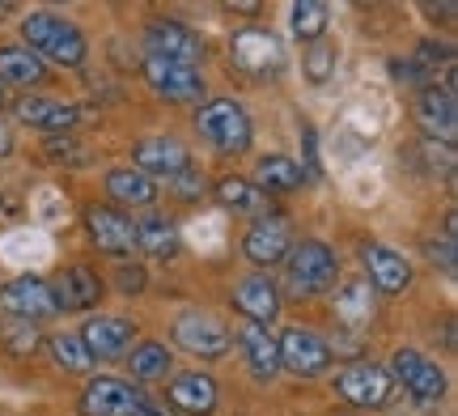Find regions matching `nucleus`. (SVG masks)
Returning a JSON list of instances; mask_svg holds the SVG:
<instances>
[{
  "label": "nucleus",
  "instance_id": "1",
  "mask_svg": "<svg viewBox=\"0 0 458 416\" xmlns=\"http://www.w3.org/2000/svg\"><path fill=\"white\" fill-rule=\"evenodd\" d=\"M196 132L204 136L216 153H225V157L246 153V149H250V140H255V128H250L246 106H238L233 98L204 102V106L196 111Z\"/></svg>",
  "mask_w": 458,
  "mask_h": 416
},
{
  "label": "nucleus",
  "instance_id": "2",
  "mask_svg": "<svg viewBox=\"0 0 458 416\" xmlns=\"http://www.w3.org/2000/svg\"><path fill=\"white\" fill-rule=\"evenodd\" d=\"M21 34H26V47L43 60H55L64 68H77L85 60V34L68 21V17H55V13H30L21 21Z\"/></svg>",
  "mask_w": 458,
  "mask_h": 416
},
{
  "label": "nucleus",
  "instance_id": "3",
  "mask_svg": "<svg viewBox=\"0 0 458 416\" xmlns=\"http://www.w3.org/2000/svg\"><path fill=\"white\" fill-rule=\"evenodd\" d=\"M335 276H340V259L318 238H306V242L289 247V255H284V281H289V289H293L297 298L327 293L331 284H335Z\"/></svg>",
  "mask_w": 458,
  "mask_h": 416
},
{
  "label": "nucleus",
  "instance_id": "4",
  "mask_svg": "<svg viewBox=\"0 0 458 416\" xmlns=\"http://www.w3.org/2000/svg\"><path fill=\"white\" fill-rule=\"evenodd\" d=\"M81 412L85 416H165L145 391H136L128 378H114V374H98V378L85 383Z\"/></svg>",
  "mask_w": 458,
  "mask_h": 416
},
{
  "label": "nucleus",
  "instance_id": "5",
  "mask_svg": "<svg viewBox=\"0 0 458 416\" xmlns=\"http://www.w3.org/2000/svg\"><path fill=\"white\" fill-rule=\"evenodd\" d=\"M145 55L196 68L204 60V38L187 21H179V17H153L145 26Z\"/></svg>",
  "mask_w": 458,
  "mask_h": 416
},
{
  "label": "nucleus",
  "instance_id": "6",
  "mask_svg": "<svg viewBox=\"0 0 458 416\" xmlns=\"http://www.w3.org/2000/svg\"><path fill=\"white\" fill-rule=\"evenodd\" d=\"M335 391H340V400L352 403V408H386L394 395V383L377 361H348V366L335 374Z\"/></svg>",
  "mask_w": 458,
  "mask_h": 416
},
{
  "label": "nucleus",
  "instance_id": "7",
  "mask_svg": "<svg viewBox=\"0 0 458 416\" xmlns=\"http://www.w3.org/2000/svg\"><path fill=\"white\" fill-rule=\"evenodd\" d=\"M174 340H179V349L204 357V361H216L229 352V327L213 310H182L174 318Z\"/></svg>",
  "mask_w": 458,
  "mask_h": 416
},
{
  "label": "nucleus",
  "instance_id": "8",
  "mask_svg": "<svg viewBox=\"0 0 458 416\" xmlns=\"http://www.w3.org/2000/svg\"><path fill=\"white\" fill-rule=\"evenodd\" d=\"M229 64L246 77H267L284 68V47L272 30H238L229 38Z\"/></svg>",
  "mask_w": 458,
  "mask_h": 416
},
{
  "label": "nucleus",
  "instance_id": "9",
  "mask_svg": "<svg viewBox=\"0 0 458 416\" xmlns=\"http://www.w3.org/2000/svg\"><path fill=\"white\" fill-rule=\"evenodd\" d=\"M289 247H293V230H289V221L280 213H259L242 238V255L259 267L280 264L289 255Z\"/></svg>",
  "mask_w": 458,
  "mask_h": 416
},
{
  "label": "nucleus",
  "instance_id": "10",
  "mask_svg": "<svg viewBox=\"0 0 458 416\" xmlns=\"http://www.w3.org/2000/svg\"><path fill=\"white\" fill-rule=\"evenodd\" d=\"M276 352H280V369H293L301 378H314L331 366V344L323 335L306 332V327H289V332L276 340Z\"/></svg>",
  "mask_w": 458,
  "mask_h": 416
},
{
  "label": "nucleus",
  "instance_id": "11",
  "mask_svg": "<svg viewBox=\"0 0 458 416\" xmlns=\"http://www.w3.org/2000/svg\"><path fill=\"white\" fill-rule=\"evenodd\" d=\"M391 369H394V378L403 383V391H411L416 400L437 403L445 395V374H442V366H437V361H428L425 352L399 349L391 357Z\"/></svg>",
  "mask_w": 458,
  "mask_h": 416
},
{
  "label": "nucleus",
  "instance_id": "12",
  "mask_svg": "<svg viewBox=\"0 0 458 416\" xmlns=\"http://www.w3.org/2000/svg\"><path fill=\"white\" fill-rule=\"evenodd\" d=\"M85 225H89V238L102 255H114V259H128L136 250V230H131V216L111 208V204H94L85 213Z\"/></svg>",
  "mask_w": 458,
  "mask_h": 416
},
{
  "label": "nucleus",
  "instance_id": "13",
  "mask_svg": "<svg viewBox=\"0 0 458 416\" xmlns=\"http://www.w3.org/2000/svg\"><path fill=\"white\" fill-rule=\"evenodd\" d=\"M145 81L153 85V94H162L170 102H196L204 94V77L196 68L174 64V60H157V55H145Z\"/></svg>",
  "mask_w": 458,
  "mask_h": 416
},
{
  "label": "nucleus",
  "instance_id": "14",
  "mask_svg": "<svg viewBox=\"0 0 458 416\" xmlns=\"http://www.w3.org/2000/svg\"><path fill=\"white\" fill-rule=\"evenodd\" d=\"M0 310L13 318H51L55 315V298H51V284L38 276H17L0 289Z\"/></svg>",
  "mask_w": 458,
  "mask_h": 416
},
{
  "label": "nucleus",
  "instance_id": "15",
  "mask_svg": "<svg viewBox=\"0 0 458 416\" xmlns=\"http://www.w3.org/2000/svg\"><path fill=\"white\" fill-rule=\"evenodd\" d=\"M131 335H136V323H128V318L94 315L89 323H85L81 344H85V352H89V357L106 361V357H123V352L131 349Z\"/></svg>",
  "mask_w": 458,
  "mask_h": 416
},
{
  "label": "nucleus",
  "instance_id": "16",
  "mask_svg": "<svg viewBox=\"0 0 458 416\" xmlns=\"http://www.w3.org/2000/svg\"><path fill=\"white\" fill-rule=\"evenodd\" d=\"M131 157H136L140 174H165V179H174L179 170L191 166V153H187V145H182V140H174V136H145V140H136Z\"/></svg>",
  "mask_w": 458,
  "mask_h": 416
},
{
  "label": "nucleus",
  "instance_id": "17",
  "mask_svg": "<svg viewBox=\"0 0 458 416\" xmlns=\"http://www.w3.org/2000/svg\"><path fill=\"white\" fill-rule=\"evenodd\" d=\"M416 119H420V128L428 132V140L437 145H454L458 136V111H454V94L450 89H420V98H416Z\"/></svg>",
  "mask_w": 458,
  "mask_h": 416
},
{
  "label": "nucleus",
  "instance_id": "18",
  "mask_svg": "<svg viewBox=\"0 0 458 416\" xmlns=\"http://www.w3.org/2000/svg\"><path fill=\"white\" fill-rule=\"evenodd\" d=\"M360 264H365L369 284H374L377 293H403L411 284V264L399 250L382 247V242H369V247L360 250Z\"/></svg>",
  "mask_w": 458,
  "mask_h": 416
},
{
  "label": "nucleus",
  "instance_id": "19",
  "mask_svg": "<svg viewBox=\"0 0 458 416\" xmlns=\"http://www.w3.org/2000/svg\"><path fill=\"white\" fill-rule=\"evenodd\" d=\"M51 298H55V310H89V306L102 298L98 272L85 264L64 267V272L55 276V284H51Z\"/></svg>",
  "mask_w": 458,
  "mask_h": 416
},
{
  "label": "nucleus",
  "instance_id": "20",
  "mask_svg": "<svg viewBox=\"0 0 458 416\" xmlns=\"http://www.w3.org/2000/svg\"><path fill=\"white\" fill-rule=\"evenodd\" d=\"M233 340H238V349H242L246 357V366H250V374L255 378H276V369H280V352H276V340L267 335V327H259V323H238L233 327Z\"/></svg>",
  "mask_w": 458,
  "mask_h": 416
},
{
  "label": "nucleus",
  "instance_id": "21",
  "mask_svg": "<svg viewBox=\"0 0 458 416\" xmlns=\"http://www.w3.org/2000/svg\"><path fill=\"white\" fill-rule=\"evenodd\" d=\"M233 306H238L250 323L263 327V323H272V318L280 315V293L263 272H250V276H242V281L233 284Z\"/></svg>",
  "mask_w": 458,
  "mask_h": 416
},
{
  "label": "nucleus",
  "instance_id": "22",
  "mask_svg": "<svg viewBox=\"0 0 458 416\" xmlns=\"http://www.w3.org/2000/svg\"><path fill=\"white\" fill-rule=\"evenodd\" d=\"M13 115L21 119V123H30V128H38V132H64V128H72V123L81 119V111H77L72 102H60V98H38V94H26V98H17Z\"/></svg>",
  "mask_w": 458,
  "mask_h": 416
},
{
  "label": "nucleus",
  "instance_id": "23",
  "mask_svg": "<svg viewBox=\"0 0 458 416\" xmlns=\"http://www.w3.org/2000/svg\"><path fill=\"white\" fill-rule=\"evenodd\" d=\"M131 230H136V250H145L153 259H174L179 255V225H174V216L145 213L131 221Z\"/></svg>",
  "mask_w": 458,
  "mask_h": 416
},
{
  "label": "nucleus",
  "instance_id": "24",
  "mask_svg": "<svg viewBox=\"0 0 458 416\" xmlns=\"http://www.w3.org/2000/svg\"><path fill=\"white\" fill-rule=\"evenodd\" d=\"M165 395H170L174 408H182V412H191V416H208L216 408V383L208 378V374H199V369L179 374Z\"/></svg>",
  "mask_w": 458,
  "mask_h": 416
},
{
  "label": "nucleus",
  "instance_id": "25",
  "mask_svg": "<svg viewBox=\"0 0 458 416\" xmlns=\"http://www.w3.org/2000/svg\"><path fill=\"white\" fill-rule=\"evenodd\" d=\"M255 183H259V191H297V187L306 183V170H301L297 157L267 153V157H259V166H255Z\"/></svg>",
  "mask_w": 458,
  "mask_h": 416
},
{
  "label": "nucleus",
  "instance_id": "26",
  "mask_svg": "<svg viewBox=\"0 0 458 416\" xmlns=\"http://www.w3.org/2000/svg\"><path fill=\"white\" fill-rule=\"evenodd\" d=\"M374 289L369 281H348L335 293V318H340L344 327H369L374 323Z\"/></svg>",
  "mask_w": 458,
  "mask_h": 416
},
{
  "label": "nucleus",
  "instance_id": "27",
  "mask_svg": "<svg viewBox=\"0 0 458 416\" xmlns=\"http://www.w3.org/2000/svg\"><path fill=\"white\" fill-rule=\"evenodd\" d=\"M47 77V64L30 47H0V85H38Z\"/></svg>",
  "mask_w": 458,
  "mask_h": 416
},
{
  "label": "nucleus",
  "instance_id": "28",
  "mask_svg": "<svg viewBox=\"0 0 458 416\" xmlns=\"http://www.w3.org/2000/svg\"><path fill=\"white\" fill-rule=\"evenodd\" d=\"M106 191H111V200L136 204V208H145V204L157 200V187H153V179H148V174H140V170H131V166L111 170V174H106Z\"/></svg>",
  "mask_w": 458,
  "mask_h": 416
},
{
  "label": "nucleus",
  "instance_id": "29",
  "mask_svg": "<svg viewBox=\"0 0 458 416\" xmlns=\"http://www.w3.org/2000/svg\"><path fill=\"white\" fill-rule=\"evenodd\" d=\"M216 200L225 208H238V213H263V191L255 183H246L238 174H229L216 183Z\"/></svg>",
  "mask_w": 458,
  "mask_h": 416
},
{
  "label": "nucleus",
  "instance_id": "30",
  "mask_svg": "<svg viewBox=\"0 0 458 416\" xmlns=\"http://www.w3.org/2000/svg\"><path fill=\"white\" fill-rule=\"evenodd\" d=\"M128 369H131V378H165V369H170V349L157 344V340H145V344L131 349Z\"/></svg>",
  "mask_w": 458,
  "mask_h": 416
},
{
  "label": "nucleus",
  "instance_id": "31",
  "mask_svg": "<svg viewBox=\"0 0 458 416\" xmlns=\"http://www.w3.org/2000/svg\"><path fill=\"white\" fill-rule=\"evenodd\" d=\"M335 64H340V47L331 38H314L306 47V81L310 85H327L335 77Z\"/></svg>",
  "mask_w": 458,
  "mask_h": 416
},
{
  "label": "nucleus",
  "instance_id": "32",
  "mask_svg": "<svg viewBox=\"0 0 458 416\" xmlns=\"http://www.w3.org/2000/svg\"><path fill=\"white\" fill-rule=\"evenodd\" d=\"M327 4H318V0H301V4H293L289 9V26H293L297 38H323L327 34Z\"/></svg>",
  "mask_w": 458,
  "mask_h": 416
},
{
  "label": "nucleus",
  "instance_id": "33",
  "mask_svg": "<svg viewBox=\"0 0 458 416\" xmlns=\"http://www.w3.org/2000/svg\"><path fill=\"white\" fill-rule=\"evenodd\" d=\"M51 357H55V366L68 369V374H85V369L94 366V357L85 352L81 335H51Z\"/></svg>",
  "mask_w": 458,
  "mask_h": 416
},
{
  "label": "nucleus",
  "instance_id": "34",
  "mask_svg": "<svg viewBox=\"0 0 458 416\" xmlns=\"http://www.w3.org/2000/svg\"><path fill=\"white\" fill-rule=\"evenodd\" d=\"M170 191H174L179 200H204L208 183H204V174H199L196 166H187V170H179V174L170 179Z\"/></svg>",
  "mask_w": 458,
  "mask_h": 416
},
{
  "label": "nucleus",
  "instance_id": "35",
  "mask_svg": "<svg viewBox=\"0 0 458 416\" xmlns=\"http://www.w3.org/2000/svg\"><path fill=\"white\" fill-rule=\"evenodd\" d=\"M119 284H123V289H119V293H140V289H145V272H140V267H128V264H119Z\"/></svg>",
  "mask_w": 458,
  "mask_h": 416
},
{
  "label": "nucleus",
  "instance_id": "36",
  "mask_svg": "<svg viewBox=\"0 0 458 416\" xmlns=\"http://www.w3.org/2000/svg\"><path fill=\"white\" fill-rule=\"evenodd\" d=\"M13 153V132L4 128V119H0V157H9Z\"/></svg>",
  "mask_w": 458,
  "mask_h": 416
},
{
  "label": "nucleus",
  "instance_id": "37",
  "mask_svg": "<svg viewBox=\"0 0 458 416\" xmlns=\"http://www.w3.org/2000/svg\"><path fill=\"white\" fill-rule=\"evenodd\" d=\"M0 204H4V200H0Z\"/></svg>",
  "mask_w": 458,
  "mask_h": 416
}]
</instances>
